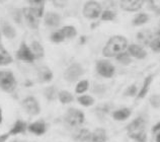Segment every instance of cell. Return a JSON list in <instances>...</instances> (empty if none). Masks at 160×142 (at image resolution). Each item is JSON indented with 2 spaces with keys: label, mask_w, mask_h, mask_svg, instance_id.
I'll return each mask as SVG.
<instances>
[{
  "label": "cell",
  "mask_w": 160,
  "mask_h": 142,
  "mask_svg": "<svg viewBox=\"0 0 160 142\" xmlns=\"http://www.w3.org/2000/svg\"><path fill=\"white\" fill-rule=\"evenodd\" d=\"M12 61H13V59L10 56V54L4 48L2 44H0V66L9 65L10 63H12Z\"/></svg>",
  "instance_id": "obj_26"
},
{
  "label": "cell",
  "mask_w": 160,
  "mask_h": 142,
  "mask_svg": "<svg viewBox=\"0 0 160 142\" xmlns=\"http://www.w3.org/2000/svg\"><path fill=\"white\" fill-rule=\"evenodd\" d=\"M153 79H154V75L153 74H149L144 78V81H143V84L141 86V89H139V93L137 95V99H141L144 97H146V94L149 93V89H150V86L152 84L153 82Z\"/></svg>",
  "instance_id": "obj_20"
},
{
  "label": "cell",
  "mask_w": 160,
  "mask_h": 142,
  "mask_svg": "<svg viewBox=\"0 0 160 142\" xmlns=\"http://www.w3.org/2000/svg\"><path fill=\"white\" fill-rule=\"evenodd\" d=\"M153 33L149 30H144L139 32L137 34V40L139 42V45L141 46H149L151 39H152Z\"/></svg>",
  "instance_id": "obj_24"
},
{
  "label": "cell",
  "mask_w": 160,
  "mask_h": 142,
  "mask_svg": "<svg viewBox=\"0 0 160 142\" xmlns=\"http://www.w3.org/2000/svg\"><path fill=\"white\" fill-rule=\"evenodd\" d=\"M37 75H38V79H39V81L43 82V83L52 81L53 78H54L53 71L50 69L48 66H41V67L38 68Z\"/></svg>",
  "instance_id": "obj_16"
},
{
  "label": "cell",
  "mask_w": 160,
  "mask_h": 142,
  "mask_svg": "<svg viewBox=\"0 0 160 142\" xmlns=\"http://www.w3.org/2000/svg\"><path fill=\"white\" fill-rule=\"evenodd\" d=\"M77 102L81 105L82 107L89 108L94 105L95 99L93 97H91L89 94H81L77 98Z\"/></svg>",
  "instance_id": "obj_30"
},
{
  "label": "cell",
  "mask_w": 160,
  "mask_h": 142,
  "mask_svg": "<svg viewBox=\"0 0 160 142\" xmlns=\"http://www.w3.org/2000/svg\"><path fill=\"white\" fill-rule=\"evenodd\" d=\"M22 107L24 112L29 116H38L41 113V106L39 101L32 95L24 98L22 101Z\"/></svg>",
  "instance_id": "obj_7"
},
{
  "label": "cell",
  "mask_w": 160,
  "mask_h": 142,
  "mask_svg": "<svg viewBox=\"0 0 160 142\" xmlns=\"http://www.w3.org/2000/svg\"><path fill=\"white\" fill-rule=\"evenodd\" d=\"M61 15L54 11H48L44 15V24L50 28H56L61 24Z\"/></svg>",
  "instance_id": "obj_12"
},
{
  "label": "cell",
  "mask_w": 160,
  "mask_h": 142,
  "mask_svg": "<svg viewBox=\"0 0 160 142\" xmlns=\"http://www.w3.org/2000/svg\"><path fill=\"white\" fill-rule=\"evenodd\" d=\"M116 18H117L116 12L111 9H104L102 15H100V19L102 22H113V20H116Z\"/></svg>",
  "instance_id": "obj_36"
},
{
  "label": "cell",
  "mask_w": 160,
  "mask_h": 142,
  "mask_svg": "<svg viewBox=\"0 0 160 142\" xmlns=\"http://www.w3.org/2000/svg\"><path fill=\"white\" fill-rule=\"evenodd\" d=\"M149 47L154 53H160V31L153 33Z\"/></svg>",
  "instance_id": "obj_29"
},
{
  "label": "cell",
  "mask_w": 160,
  "mask_h": 142,
  "mask_svg": "<svg viewBox=\"0 0 160 142\" xmlns=\"http://www.w3.org/2000/svg\"><path fill=\"white\" fill-rule=\"evenodd\" d=\"M147 124H148V121H147V119L145 118V117L139 116V117H137V118H135L132 122L127 126L128 135L146 131Z\"/></svg>",
  "instance_id": "obj_9"
},
{
  "label": "cell",
  "mask_w": 160,
  "mask_h": 142,
  "mask_svg": "<svg viewBox=\"0 0 160 142\" xmlns=\"http://www.w3.org/2000/svg\"><path fill=\"white\" fill-rule=\"evenodd\" d=\"M9 133H4V134H1L0 135V142H6L7 139L9 138Z\"/></svg>",
  "instance_id": "obj_43"
},
{
  "label": "cell",
  "mask_w": 160,
  "mask_h": 142,
  "mask_svg": "<svg viewBox=\"0 0 160 142\" xmlns=\"http://www.w3.org/2000/svg\"><path fill=\"white\" fill-rule=\"evenodd\" d=\"M127 51L129 52V54L131 55L132 58H136L138 60L145 59L147 55H148V53H147L145 48L139 44H130Z\"/></svg>",
  "instance_id": "obj_13"
},
{
  "label": "cell",
  "mask_w": 160,
  "mask_h": 142,
  "mask_svg": "<svg viewBox=\"0 0 160 142\" xmlns=\"http://www.w3.org/2000/svg\"><path fill=\"white\" fill-rule=\"evenodd\" d=\"M95 69L99 76L103 78H112L116 74L115 65L107 59H100L96 61Z\"/></svg>",
  "instance_id": "obj_6"
},
{
  "label": "cell",
  "mask_w": 160,
  "mask_h": 142,
  "mask_svg": "<svg viewBox=\"0 0 160 142\" xmlns=\"http://www.w3.org/2000/svg\"><path fill=\"white\" fill-rule=\"evenodd\" d=\"M2 119H3V117H2V110H1V108H0V124L2 123Z\"/></svg>",
  "instance_id": "obj_45"
},
{
  "label": "cell",
  "mask_w": 160,
  "mask_h": 142,
  "mask_svg": "<svg viewBox=\"0 0 160 142\" xmlns=\"http://www.w3.org/2000/svg\"><path fill=\"white\" fill-rule=\"evenodd\" d=\"M155 142H160V132L155 135Z\"/></svg>",
  "instance_id": "obj_44"
},
{
  "label": "cell",
  "mask_w": 160,
  "mask_h": 142,
  "mask_svg": "<svg viewBox=\"0 0 160 142\" xmlns=\"http://www.w3.org/2000/svg\"><path fill=\"white\" fill-rule=\"evenodd\" d=\"M129 137L135 142H147V133L146 131L144 132H139L135 133V134L129 135Z\"/></svg>",
  "instance_id": "obj_39"
},
{
  "label": "cell",
  "mask_w": 160,
  "mask_h": 142,
  "mask_svg": "<svg viewBox=\"0 0 160 142\" xmlns=\"http://www.w3.org/2000/svg\"><path fill=\"white\" fill-rule=\"evenodd\" d=\"M66 39H65V37L64 35H63V33L61 31V28L60 30H58V31H55L53 32L51 36H50V41L52 42V43L54 44H60V43H63Z\"/></svg>",
  "instance_id": "obj_35"
},
{
  "label": "cell",
  "mask_w": 160,
  "mask_h": 142,
  "mask_svg": "<svg viewBox=\"0 0 160 142\" xmlns=\"http://www.w3.org/2000/svg\"><path fill=\"white\" fill-rule=\"evenodd\" d=\"M29 48H31L32 52L33 54V56H35V58H36V60L44 58V56H45V49H44L43 46H42V44L40 43V42L32 41V43H31V45H29Z\"/></svg>",
  "instance_id": "obj_23"
},
{
  "label": "cell",
  "mask_w": 160,
  "mask_h": 142,
  "mask_svg": "<svg viewBox=\"0 0 160 142\" xmlns=\"http://www.w3.org/2000/svg\"><path fill=\"white\" fill-rule=\"evenodd\" d=\"M84 74V68L83 66L78 63V62H74V63L70 64L64 71V79L69 83L76 82L78 79Z\"/></svg>",
  "instance_id": "obj_5"
},
{
  "label": "cell",
  "mask_w": 160,
  "mask_h": 142,
  "mask_svg": "<svg viewBox=\"0 0 160 142\" xmlns=\"http://www.w3.org/2000/svg\"><path fill=\"white\" fill-rule=\"evenodd\" d=\"M149 104L155 110L160 109V94H153L149 98Z\"/></svg>",
  "instance_id": "obj_38"
},
{
  "label": "cell",
  "mask_w": 160,
  "mask_h": 142,
  "mask_svg": "<svg viewBox=\"0 0 160 142\" xmlns=\"http://www.w3.org/2000/svg\"><path fill=\"white\" fill-rule=\"evenodd\" d=\"M65 39H74L77 36V30L73 26H65L61 28Z\"/></svg>",
  "instance_id": "obj_32"
},
{
  "label": "cell",
  "mask_w": 160,
  "mask_h": 142,
  "mask_svg": "<svg viewBox=\"0 0 160 142\" xmlns=\"http://www.w3.org/2000/svg\"><path fill=\"white\" fill-rule=\"evenodd\" d=\"M89 81L87 79H83V80H80L79 82H77L76 86H75V93L77 94H84V93L89 89Z\"/></svg>",
  "instance_id": "obj_31"
},
{
  "label": "cell",
  "mask_w": 160,
  "mask_h": 142,
  "mask_svg": "<svg viewBox=\"0 0 160 142\" xmlns=\"http://www.w3.org/2000/svg\"><path fill=\"white\" fill-rule=\"evenodd\" d=\"M22 12L23 20L27 26L31 28V30L37 31L40 27V18L35 14V12H33L29 7L22 8Z\"/></svg>",
  "instance_id": "obj_10"
},
{
  "label": "cell",
  "mask_w": 160,
  "mask_h": 142,
  "mask_svg": "<svg viewBox=\"0 0 160 142\" xmlns=\"http://www.w3.org/2000/svg\"><path fill=\"white\" fill-rule=\"evenodd\" d=\"M145 2L143 0H122L120 1L121 9L127 12H137L141 9Z\"/></svg>",
  "instance_id": "obj_11"
},
{
  "label": "cell",
  "mask_w": 160,
  "mask_h": 142,
  "mask_svg": "<svg viewBox=\"0 0 160 142\" xmlns=\"http://www.w3.org/2000/svg\"><path fill=\"white\" fill-rule=\"evenodd\" d=\"M18 81L11 70H0V89L4 93L12 94L16 89Z\"/></svg>",
  "instance_id": "obj_2"
},
{
  "label": "cell",
  "mask_w": 160,
  "mask_h": 142,
  "mask_svg": "<svg viewBox=\"0 0 160 142\" xmlns=\"http://www.w3.org/2000/svg\"><path fill=\"white\" fill-rule=\"evenodd\" d=\"M138 86L136 83H133V84L129 85L127 89L124 90L123 95L124 97H130V98H134V97H137L138 95Z\"/></svg>",
  "instance_id": "obj_37"
},
{
  "label": "cell",
  "mask_w": 160,
  "mask_h": 142,
  "mask_svg": "<svg viewBox=\"0 0 160 142\" xmlns=\"http://www.w3.org/2000/svg\"><path fill=\"white\" fill-rule=\"evenodd\" d=\"M106 86L102 85V84H98V83H96V84L93 85V89H92V91H93L94 94H102L106 93Z\"/></svg>",
  "instance_id": "obj_40"
},
{
  "label": "cell",
  "mask_w": 160,
  "mask_h": 142,
  "mask_svg": "<svg viewBox=\"0 0 160 142\" xmlns=\"http://www.w3.org/2000/svg\"><path fill=\"white\" fill-rule=\"evenodd\" d=\"M16 59L19 61H22L24 63H33L36 61V58L33 56L29 46L26 42H22L18 49V51L15 53Z\"/></svg>",
  "instance_id": "obj_8"
},
{
  "label": "cell",
  "mask_w": 160,
  "mask_h": 142,
  "mask_svg": "<svg viewBox=\"0 0 160 142\" xmlns=\"http://www.w3.org/2000/svg\"><path fill=\"white\" fill-rule=\"evenodd\" d=\"M58 99L63 105H68L74 102V95L68 90H60L58 94Z\"/></svg>",
  "instance_id": "obj_27"
},
{
  "label": "cell",
  "mask_w": 160,
  "mask_h": 142,
  "mask_svg": "<svg viewBox=\"0 0 160 142\" xmlns=\"http://www.w3.org/2000/svg\"><path fill=\"white\" fill-rule=\"evenodd\" d=\"M116 60L119 62V63H121L122 65H125V66L130 65L132 63V57L128 51H125L123 53L119 54V55L116 57Z\"/></svg>",
  "instance_id": "obj_33"
},
{
  "label": "cell",
  "mask_w": 160,
  "mask_h": 142,
  "mask_svg": "<svg viewBox=\"0 0 160 142\" xmlns=\"http://www.w3.org/2000/svg\"><path fill=\"white\" fill-rule=\"evenodd\" d=\"M48 130L47 124H46L43 120H38L36 122L28 125V131L31 132L32 134H35L37 136H42L44 135Z\"/></svg>",
  "instance_id": "obj_14"
},
{
  "label": "cell",
  "mask_w": 160,
  "mask_h": 142,
  "mask_svg": "<svg viewBox=\"0 0 160 142\" xmlns=\"http://www.w3.org/2000/svg\"><path fill=\"white\" fill-rule=\"evenodd\" d=\"M28 125L27 124V122H24L23 120H16L15 123L13 124V126L8 131V133H9L10 136L23 134V133L28 130Z\"/></svg>",
  "instance_id": "obj_19"
},
{
  "label": "cell",
  "mask_w": 160,
  "mask_h": 142,
  "mask_svg": "<svg viewBox=\"0 0 160 142\" xmlns=\"http://www.w3.org/2000/svg\"><path fill=\"white\" fill-rule=\"evenodd\" d=\"M52 3H53V5L57 8H64L67 4H68V2L63 1V0H55V1H53Z\"/></svg>",
  "instance_id": "obj_41"
},
{
  "label": "cell",
  "mask_w": 160,
  "mask_h": 142,
  "mask_svg": "<svg viewBox=\"0 0 160 142\" xmlns=\"http://www.w3.org/2000/svg\"><path fill=\"white\" fill-rule=\"evenodd\" d=\"M45 4L46 2L43 0H31L28 1V7L41 19L45 15Z\"/></svg>",
  "instance_id": "obj_18"
},
{
  "label": "cell",
  "mask_w": 160,
  "mask_h": 142,
  "mask_svg": "<svg viewBox=\"0 0 160 142\" xmlns=\"http://www.w3.org/2000/svg\"><path fill=\"white\" fill-rule=\"evenodd\" d=\"M0 41H1V31H0Z\"/></svg>",
  "instance_id": "obj_47"
},
{
  "label": "cell",
  "mask_w": 160,
  "mask_h": 142,
  "mask_svg": "<svg viewBox=\"0 0 160 142\" xmlns=\"http://www.w3.org/2000/svg\"><path fill=\"white\" fill-rule=\"evenodd\" d=\"M129 47L128 39L123 35H115L108 40L102 49V55L107 58L117 57L119 54L127 51Z\"/></svg>",
  "instance_id": "obj_1"
},
{
  "label": "cell",
  "mask_w": 160,
  "mask_h": 142,
  "mask_svg": "<svg viewBox=\"0 0 160 142\" xmlns=\"http://www.w3.org/2000/svg\"><path fill=\"white\" fill-rule=\"evenodd\" d=\"M109 111H111V107H109L108 104H102V105L98 106V108L95 109V113L98 115V118L100 119H103L109 114Z\"/></svg>",
  "instance_id": "obj_34"
},
{
  "label": "cell",
  "mask_w": 160,
  "mask_h": 142,
  "mask_svg": "<svg viewBox=\"0 0 160 142\" xmlns=\"http://www.w3.org/2000/svg\"><path fill=\"white\" fill-rule=\"evenodd\" d=\"M13 142H18V141H13Z\"/></svg>",
  "instance_id": "obj_48"
},
{
  "label": "cell",
  "mask_w": 160,
  "mask_h": 142,
  "mask_svg": "<svg viewBox=\"0 0 160 142\" xmlns=\"http://www.w3.org/2000/svg\"><path fill=\"white\" fill-rule=\"evenodd\" d=\"M91 135V131L88 128L78 129L73 134V139L77 142H87Z\"/></svg>",
  "instance_id": "obj_22"
},
{
  "label": "cell",
  "mask_w": 160,
  "mask_h": 142,
  "mask_svg": "<svg viewBox=\"0 0 160 142\" xmlns=\"http://www.w3.org/2000/svg\"><path fill=\"white\" fill-rule=\"evenodd\" d=\"M132 115V110L130 108H121L112 112V117L116 121L128 120Z\"/></svg>",
  "instance_id": "obj_21"
},
{
  "label": "cell",
  "mask_w": 160,
  "mask_h": 142,
  "mask_svg": "<svg viewBox=\"0 0 160 142\" xmlns=\"http://www.w3.org/2000/svg\"><path fill=\"white\" fill-rule=\"evenodd\" d=\"M85 115L84 113L76 108H69L64 115V122L71 128H77L84 123Z\"/></svg>",
  "instance_id": "obj_3"
},
{
  "label": "cell",
  "mask_w": 160,
  "mask_h": 142,
  "mask_svg": "<svg viewBox=\"0 0 160 142\" xmlns=\"http://www.w3.org/2000/svg\"><path fill=\"white\" fill-rule=\"evenodd\" d=\"M108 138V132L106 129L98 127L91 131V135L87 142H107Z\"/></svg>",
  "instance_id": "obj_17"
},
{
  "label": "cell",
  "mask_w": 160,
  "mask_h": 142,
  "mask_svg": "<svg viewBox=\"0 0 160 142\" xmlns=\"http://www.w3.org/2000/svg\"><path fill=\"white\" fill-rule=\"evenodd\" d=\"M158 28H159L158 31H160V19H159V23H158Z\"/></svg>",
  "instance_id": "obj_46"
},
{
  "label": "cell",
  "mask_w": 160,
  "mask_h": 142,
  "mask_svg": "<svg viewBox=\"0 0 160 142\" xmlns=\"http://www.w3.org/2000/svg\"><path fill=\"white\" fill-rule=\"evenodd\" d=\"M103 11L102 5L98 1H87L82 8V14L88 19H98L100 18Z\"/></svg>",
  "instance_id": "obj_4"
},
{
  "label": "cell",
  "mask_w": 160,
  "mask_h": 142,
  "mask_svg": "<svg viewBox=\"0 0 160 142\" xmlns=\"http://www.w3.org/2000/svg\"><path fill=\"white\" fill-rule=\"evenodd\" d=\"M150 16L146 12H140L135 15V18L132 19V26L133 27H141L149 22Z\"/></svg>",
  "instance_id": "obj_25"
},
{
  "label": "cell",
  "mask_w": 160,
  "mask_h": 142,
  "mask_svg": "<svg viewBox=\"0 0 160 142\" xmlns=\"http://www.w3.org/2000/svg\"><path fill=\"white\" fill-rule=\"evenodd\" d=\"M0 31H1V35L7 40H13L16 38L15 28L6 20H2V23H0Z\"/></svg>",
  "instance_id": "obj_15"
},
{
  "label": "cell",
  "mask_w": 160,
  "mask_h": 142,
  "mask_svg": "<svg viewBox=\"0 0 160 142\" xmlns=\"http://www.w3.org/2000/svg\"><path fill=\"white\" fill-rule=\"evenodd\" d=\"M58 94H59V91L55 85L47 86L44 89V95H45L46 99L49 102H53L56 99H58Z\"/></svg>",
  "instance_id": "obj_28"
},
{
  "label": "cell",
  "mask_w": 160,
  "mask_h": 142,
  "mask_svg": "<svg viewBox=\"0 0 160 142\" xmlns=\"http://www.w3.org/2000/svg\"><path fill=\"white\" fill-rule=\"evenodd\" d=\"M159 132H160V121H159V122H157L152 127V134L156 135L157 133H159Z\"/></svg>",
  "instance_id": "obj_42"
}]
</instances>
